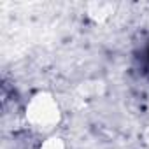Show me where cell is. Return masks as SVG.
Masks as SVG:
<instances>
[{
	"label": "cell",
	"instance_id": "1",
	"mask_svg": "<svg viewBox=\"0 0 149 149\" xmlns=\"http://www.w3.org/2000/svg\"><path fill=\"white\" fill-rule=\"evenodd\" d=\"M25 119L32 130H35L46 137L53 135V132L58 128V125L61 121V111H60L56 98L46 91L35 93L26 104Z\"/></svg>",
	"mask_w": 149,
	"mask_h": 149
},
{
	"label": "cell",
	"instance_id": "2",
	"mask_svg": "<svg viewBox=\"0 0 149 149\" xmlns=\"http://www.w3.org/2000/svg\"><path fill=\"white\" fill-rule=\"evenodd\" d=\"M114 7L111 4H104V2H98V4H91L90 6V16L95 19V21H104L107 19L111 14H112Z\"/></svg>",
	"mask_w": 149,
	"mask_h": 149
},
{
	"label": "cell",
	"instance_id": "3",
	"mask_svg": "<svg viewBox=\"0 0 149 149\" xmlns=\"http://www.w3.org/2000/svg\"><path fill=\"white\" fill-rule=\"evenodd\" d=\"M39 149H67V144H65V140L61 137H58V135L53 133V135H47L40 142Z\"/></svg>",
	"mask_w": 149,
	"mask_h": 149
}]
</instances>
